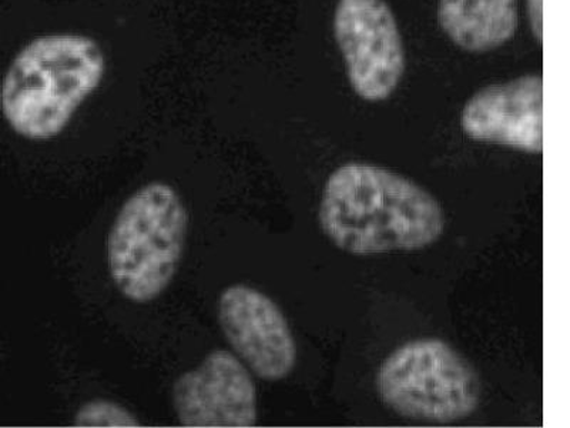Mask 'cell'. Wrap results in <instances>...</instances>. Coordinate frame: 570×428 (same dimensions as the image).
<instances>
[{
  "mask_svg": "<svg viewBox=\"0 0 570 428\" xmlns=\"http://www.w3.org/2000/svg\"><path fill=\"white\" fill-rule=\"evenodd\" d=\"M318 216L325 236L353 254L424 249L445 228L434 196L410 178L364 163H348L330 176Z\"/></svg>",
  "mask_w": 570,
  "mask_h": 428,
  "instance_id": "obj_1",
  "label": "cell"
},
{
  "mask_svg": "<svg viewBox=\"0 0 570 428\" xmlns=\"http://www.w3.org/2000/svg\"><path fill=\"white\" fill-rule=\"evenodd\" d=\"M173 406L186 427H253L257 390L246 366L226 350H214L173 386Z\"/></svg>",
  "mask_w": 570,
  "mask_h": 428,
  "instance_id": "obj_7",
  "label": "cell"
},
{
  "mask_svg": "<svg viewBox=\"0 0 570 428\" xmlns=\"http://www.w3.org/2000/svg\"><path fill=\"white\" fill-rule=\"evenodd\" d=\"M106 74L100 45L80 33L39 36L14 56L0 86V109L19 136L49 140L70 124Z\"/></svg>",
  "mask_w": 570,
  "mask_h": 428,
  "instance_id": "obj_2",
  "label": "cell"
},
{
  "mask_svg": "<svg viewBox=\"0 0 570 428\" xmlns=\"http://www.w3.org/2000/svg\"><path fill=\"white\" fill-rule=\"evenodd\" d=\"M218 323L236 354L259 379L278 381L292 373L297 348L288 321L268 295L246 284L224 290Z\"/></svg>",
  "mask_w": 570,
  "mask_h": 428,
  "instance_id": "obj_6",
  "label": "cell"
},
{
  "mask_svg": "<svg viewBox=\"0 0 570 428\" xmlns=\"http://www.w3.org/2000/svg\"><path fill=\"white\" fill-rule=\"evenodd\" d=\"M334 36L351 88L366 101L394 95L405 74V49L395 14L385 0H340Z\"/></svg>",
  "mask_w": 570,
  "mask_h": 428,
  "instance_id": "obj_5",
  "label": "cell"
},
{
  "mask_svg": "<svg viewBox=\"0 0 570 428\" xmlns=\"http://www.w3.org/2000/svg\"><path fill=\"white\" fill-rule=\"evenodd\" d=\"M187 212L167 183L153 182L129 197L107 243L110 276L135 303L159 298L175 278L185 249Z\"/></svg>",
  "mask_w": 570,
  "mask_h": 428,
  "instance_id": "obj_3",
  "label": "cell"
},
{
  "mask_svg": "<svg viewBox=\"0 0 570 428\" xmlns=\"http://www.w3.org/2000/svg\"><path fill=\"white\" fill-rule=\"evenodd\" d=\"M76 427H139L140 422L126 407L109 400H91L76 412Z\"/></svg>",
  "mask_w": 570,
  "mask_h": 428,
  "instance_id": "obj_10",
  "label": "cell"
},
{
  "mask_svg": "<svg viewBox=\"0 0 570 428\" xmlns=\"http://www.w3.org/2000/svg\"><path fill=\"white\" fill-rule=\"evenodd\" d=\"M438 22L458 48L487 54L515 36L518 3L517 0H440Z\"/></svg>",
  "mask_w": 570,
  "mask_h": 428,
  "instance_id": "obj_9",
  "label": "cell"
},
{
  "mask_svg": "<svg viewBox=\"0 0 570 428\" xmlns=\"http://www.w3.org/2000/svg\"><path fill=\"white\" fill-rule=\"evenodd\" d=\"M461 127L473 140L542 153V76L525 75L478 90L463 107Z\"/></svg>",
  "mask_w": 570,
  "mask_h": 428,
  "instance_id": "obj_8",
  "label": "cell"
},
{
  "mask_svg": "<svg viewBox=\"0 0 570 428\" xmlns=\"http://www.w3.org/2000/svg\"><path fill=\"white\" fill-rule=\"evenodd\" d=\"M527 4L532 32L534 38H538V42L542 43L543 0H527Z\"/></svg>",
  "mask_w": 570,
  "mask_h": 428,
  "instance_id": "obj_11",
  "label": "cell"
},
{
  "mask_svg": "<svg viewBox=\"0 0 570 428\" xmlns=\"http://www.w3.org/2000/svg\"><path fill=\"white\" fill-rule=\"evenodd\" d=\"M381 399L406 419L446 425L466 419L480 405L475 371L442 340L410 341L381 366Z\"/></svg>",
  "mask_w": 570,
  "mask_h": 428,
  "instance_id": "obj_4",
  "label": "cell"
}]
</instances>
